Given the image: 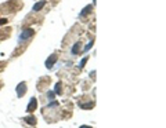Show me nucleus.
I'll return each mask as SVG.
<instances>
[{"label":"nucleus","mask_w":166,"mask_h":128,"mask_svg":"<svg viewBox=\"0 0 166 128\" xmlns=\"http://www.w3.org/2000/svg\"><path fill=\"white\" fill-rule=\"evenodd\" d=\"M35 35V30L33 29H24L22 32H21V35L18 36V43H24L25 40H28V39H31V37Z\"/></svg>","instance_id":"nucleus-1"},{"label":"nucleus","mask_w":166,"mask_h":128,"mask_svg":"<svg viewBox=\"0 0 166 128\" xmlns=\"http://www.w3.org/2000/svg\"><path fill=\"white\" fill-rule=\"evenodd\" d=\"M26 84H25V81H22V83H20V84L17 85V96L18 98H21V96H24L25 91H26Z\"/></svg>","instance_id":"nucleus-2"},{"label":"nucleus","mask_w":166,"mask_h":128,"mask_svg":"<svg viewBox=\"0 0 166 128\" xmlns=\"http://www.w3.org/2000/svg\"><path fill=\"white\" fill-rule=\"evenodd\" d=\"M36 106H37V101H36V98H31V102H29L28 106H26V112L32 113L33 110H36Z\"/></svg>","instance_id":"nucleus-3"},{"label":"nucleus","mask_w":166,"mask_h":128,"mask_svg":"<svg viewBox=\"0 0 166 128\" xmlns=\"http://www.w3.org/2000/svg\"><path fill=\"white\" fill-rule=\"evenodd\" d=\"M57 62V55L56 54H53V55L50 56V58H47V59H46V68H53V65L56 64Z\"/></svg>","instance_id":"nucleus-4"},{"label":"nucleus","mask_w":166,"mask_h":128,"mask_svg":"<svg viewBox=\"0 0 166 128\" xmlns=\"http://www.w3.org/2000/svg\"><path fill=\"white\" fill-rule=\"evenodd\" d=\"M45 6H46V0H40V1H37V3L32 7V11H33V12L40 11V10H42L43 7H45Z\"/></svg>","instance_id":"nucleus-5"},{"label":"nucleus","mask_w":166,"mask_h":128,"mask_svg":"<svg viewBox=\"0 0 166 128\" xmlns=\"http://www.w3.org/2000/svg\"><path fill=\"white\" fill-rule=\"evenodd\" d=\"M79 50H80V43H76V44H73L72 50H71V52H72V55H76L78 52H79Z\"/></svg>","instance_id":"nucleus-6"},{"label":"nucleus","mask_w":166,"mask_h":128,"mask_svg":"<svg viewBox=\"0 0 166 128\" xmlns=\"http://www.w3.org/2000/svg\"><path fill=\"white\" fill-rule=\"evenodd\" d=\"M79 106H80L82 109H91L94 106L93 102H89V103H79Z\"/></svg>","instance_id":"nucleus-7"},{"label":"nucleus","mask_w":166,"mask_h":128,"mask_svg":"<svg viewBox=\"0 0 166 128\" xmlns=\"http://www.w3.org/2000/svg\"><path fill=\"white\" fill-rule=\"evenodd\" d=\"M25 121H26V123H28V124H31V125H35L36 124V119H35V117H26V119H25Z\"/></svg>","instance_id":"nucleus-8"},{"label":"nucleus","mask_w":166,"mask_h":128,"mask_svg":"<svg viewBox=\"0 0 166 128\" xmlns=\"http://www.w3.org/2000/svg\"><path fill=\"white\" fill-rule=\"evenodd\" d=\"M54 94H57V95H60V94H61V83H57V84H56V90H54Z\"/></svg>","instance_id":"nucleus-9"},{"label":"nucleus","mask_w":166,"mask_h":128,"mask_svg":"<svg viewBox=\"0 0 166 128\" xmlns=\"http://www.w3.org/2000/svg\"><path fill=\"white\" fill-rule=\"evenodd\" d=\"M90 10H91V6H87V7H86L85 10H82V12H80V17H82V15H86V14H87V12H89Z\"/></svg>","instance_id":"nucleus-10"},{"label":"nucleus","mask_w":166,"mask_h":128,"mask_svg":"<svg viewBox=\"0 0 166 128\" xmlns=\"http://www.w3.org/2000/svg\"><path fill=\"white\" fill-rule=\"evenodd\" d=\"M54 95H56V94H54L53 91L47 92V98H49V101H54Z\"/></svg>","instance_id":"nucleus-11"},{"label":"nucleus","mask_w":166,"mask_h":128,"mask_svg":"<svg viewBox=\"0 0 166 128\" xmlns=\"http://www.w3.org/2000/svg\"><path fill=\"white\" fill-rule=\"evenodd\" d=\"M93 44H94V41H93V40H91V41H89V44H87V46L85 47V51H89L90 48L93 47Z\"/></svg>","instance_id":"nucleus-12"},{"label":"nucleus","mask_w":166,"mask_h":128,"mask_svg":"<svg viewBox=\"0 0 166 128\" xmlns=\"http://www.w3.org/2000/svg\"><path fill=\"white\" fill-rule=\"evenodd\" d=\"M4 24H7V20L1 18V20H0V25H4Z\"/></svg>","instance_id":"nucleus-13"},{"label":"nucleus","mask_w":166,"mask_h":128,"mask_svg":"<svg viewBox=\"0 0 166 128\" xmlns=\"http://www.w3.org/2000/svg\"><path fill=\"white\" fill-rule=\"evenodd\" d=\"M86 61H87V56H86L85 59H83V61H82V62H80V68H83V65L86 64Z\"/></svg>","instance_id":"nucleus-14"},{"label":"nucleus","mask_w":166,"mask_h":128,"mask_svg":"<svg viewBox=\"0 0 166 128\" xmlns=\"http://www.w3.org/2000/svg\"><path fill=\"white\" fill-rule=\"evenodd\" d=\"M79 128H91V127H89V125H82V127H79Z\"/></svg>","instance_id":"nucleus-15"}]
</instances>
